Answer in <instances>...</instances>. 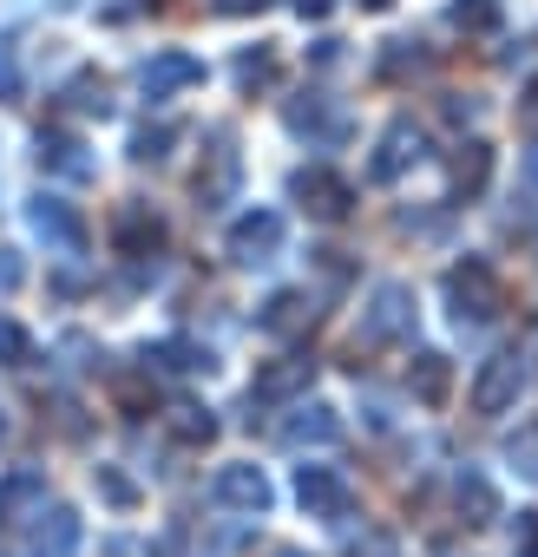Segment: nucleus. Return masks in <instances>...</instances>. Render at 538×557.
<instances>
[{"label":"nucleus","instance_id":"obj_9","mask_svg":"<svg viewBox=\"0 0 538 557\" xmlns=\"http://www.w3.org/2000/svg\"><path fill=\"white\" fill-rule=\"evenodd\" d=\"M309 374H316V361H303V355H290V361H277V368H262V374H256V387H249V400H290L296 387H309Z\"/></svg>","mask_w":538,"mask_h":557},{"label":"nucleus","instance_id":"obj_15","mask_svg":"<svg viewBox=\"0 0 538 557\" xmlns=\"http://www.w3.org/2000/svg\"><path fill=\"white\" fill-rule=\"evenodd\" d=\"M407 158H420V132H414V125H394L388 145H381V158H375V177H394Z\"/></svg>","mask_w":538,"mask_h":557},{"label":"nucleus","instance_id":"obj_1","mask_svg":"<svg viewBox=\"0 0 538 557\" xmlns=\"http://www.w3.org/2000/svg\"><path fill=\"white\" fill-rule=\"evenodd\" d=\"M447 296H453V315H460V322H492V315L505 309L499 275H492L479 256H466V262L447 269Z\"/></svg>","mask_w":538,"mask_h":557},{"label":"nucleus","instance_id":"obj_22","mask_svg":"<svg viewBox=\"0 0 538 557\" xmlns=\"http://www.w3.org/2000/svg\"><path fill=\"white\" fill-rule=\"evenodd\" d=\"M0 355H8V368H27L34 361V348H27V335L14 322H0Z\"/></svg>","mask_w":538,"mask_h":557},{"label":"nucleus","instance_id":"obj_23","mask_svg":"<svg viewBox=\"0 0 538 557\" xmlns=\"http://www.w3.org/2000/svg\"><path fill=\"white\" fill-rule=\"evenodd\" d=\"M486 184V145H466V158H460V190H479Z\"/></svg>","mask_w":538,"mask_h":557},{"label":"nucleus","instance_id":"obj_17","mask_svg":"<svg viewBox=\"0 0 538 557\" xmlns=\"http://www.w3.org/2000/svg\"><path fill=\"white\" fill-rule=\"evenodd\" d=\"M171 433H178L184 446H204V440L217 433V420H210L204 407H171Z\"/></svg>","mask_w":538,"mask_h":557},{"label":"nucleus","instance_id":"obj_4","mask_svg":"<svg viewBox=\"0 0 538 557\" xmlns=\"http://www.w3.org/2000/svg\"><path fill=\"white\" fill-rule=\"evenodd\" d=\"M27 550L34 557H80V518H73V505H40Z\"/></svg>","mask_w":538,"mask_h":557},{"label":"nucleus","instance_id":"obj_2","mask_svg":"<svg viewBox=\"0 0 538 557\" xmlns=\"http://www.w3.org/2000/svg\"><path fill=\"white\" fill-rule=\"evenodd\" d=\"M518 387H525V355H518V348L486 355L479 374H473V413H505V407L518 400Z\"/></svg>","mask_w":538,"mask_h":557},{"label":"nucleus","instance_id":"obj_5","mask_svg":"<svg viewBox=\"0 0 538 557\" xmlns=\"http://www.w3.org/2000/svg\"><path fill=\"white\" fill-rule=\"evenodd\" d=\"M210 498L230 511H269V479H262V466H223L210 479Z\"/></svg>","mask_w":538,"mask_h":557},{"label":"nucleus","instance_id":"obj_19","mask_svg":"<svg viewBox=\"0 0 538 557\" xmlns=\"http://www.w3.org/2000/svg\"><path fill=\"white\" fill-rule=\"evenodd\" d=\"M158 361H171V368H184V374L210 368V355H204V348H191V342H164V348H158Z\"/></svg>","mask_w":538,"mask_h":557},{"label":"nucleus","instance_id":"obj_25","mask_svg":"<svg viewBox=\"0 0 538 557\" xmlns=\"http://www.w3.org/2000/svg\"><path fill=\"white\" fill-rule=\"evenodd\" d=\"M99 485H106V492H112V498H119V505H132V485H125V479H119V472H99Z\"/></svg>","mask_w":538,"mask_h":557},{"label":"nucleus","instance_id":"obj_16","mask_svg":"<svg viewBox=\"0 0 538 557\" xmlns=\"http://www.w3.org/2000/svg\"><path fill=\"white\" fill-rule=\"evenodd\" d=\"M414 394H420L427 407L447 400V355H420V361H414Z\"/></svg>","mask_w":538,"mask_h":557},{"label":"nucleus","instance_id":"obj_14","mask_svg":"<svg viewBox=\"0 0 538 557\" xmlns=\"http://www.w3.org/2000/svg\"><path fill=\"white\" fill-rule=\"evenodd\" d=\"M316 322V309H309V296H277L262 309V329L269 335H296V329H309Z\"/></svg>","mask_w":538,"mask_h":557},{"label":"nucleus","instance_id":"obj_20","mask_svg":"<svg viewBox=\"0 0 538 557\" xmlns=\"http://www.w3.org/2000/svg\"><path fill=\"white\" fill-rule=\"evenodd\" d=\"M512 557H538V511L512 518Z\"/></svg>","mask_w":538,"mask_h":557},{"label":"nucleus","instance_id":"obj_8","mask_svg":"<svg viewBox=\"0 0 538 557\" xmlns=\"http://www.w3.org/2000/svg\"><path fill=\"white\" fill-rule=\"evenodd\" d=\"M453 505H460V518H466V524H492V518H499V492H492V479H486V472H473V466L453 479Z\"/></svg>","mask_w":538,"mask_h":557},{"label":"nucleus","instance_id":"obj_6","mask_svg":"<svg viewBox=\"0 0 538 557\" xmlns=\"http://www.w3.org/2000/svg\"><path fill=\"white\" fill-rule=\"evenodd\" d=\"M414 329V296L401 289V283H388L381 296H375V315L362 322V342L375 348V342H394V335H407Z\"/></svg>","mask_w":538,"mask_h":557},{"label":"nucleus","instance_id":"obj_26","mask_svg":"<svg viewBox=\"0 0 538 557\" xmlns=\"http://www.w3.org/2000/svg\"><path fill=\"white\" fill-rule=\"evenodd\" d=\"M277 557H303V550H277Z\"/></svg>","mask_w":538,"mask_h":557},{"label":"nucleus","instance_id":"obj_21","mask_svg":"<svg viewBox=\"0 0 538 557\" xmlns=\"http://www.w3.org/2000/svg\"><path fill=\"white\" fill-rule=\"evenodd\" d=\"M342 557H401V544H394L388 531H362V537H355Z\"/></svg>","mask_w":538,"mask_h":557},{"label":"nucleus","instance_id":"obj_24","mask_svg":"<svg viewBox=\"0 0 538 557\" xmlns=\"http://www.w3.org/2000/svg\"><path fill=\"white\" fill-rule=\"evenodd\" d=\"M119 407H132V413H145V407H151V387L125 374V381H119Z\"/></svg>","mask_w":538,"mask_h":557},{"label":"nucleus","instance_id":"obj_11","mask_svg":"<svg viewBox=\"0 0 538 557\" xmlns=\"http://www.w3.org/2000/svg\"><path fill=\"white\" fill-rule=\"evenodd\" d=\"M283 440H290V446H335V440H342V420H335L329 407H303V413L283 426Z\"/></svg>","mask_w":538,"mask_h":557},{"label":"nucleus","instance_id":"obj_7","mask_svg":"<svg viewBox=\"0 0 538 557\" xmlns=\"http://www.w3.org/2000/svg\"><path fill=\"white\" fill-rule=\"evenodd\" d=\"M277 243H283V216H269V210H256V216H243V223L230 230V256H236V262H262Z\"/></svg>","mask_w":538,"mask_h":557},{"label":"nucleus","instance_id":"obj_18","mask_svg":"<svg viewBox=\"0 0 538 557\" xmlns=\"http://www.w3.org/2000/svg\"><path fill=\"white\" fill-rule=\"evenodd\" d=\"M505 459H512V466L538 485V420H531V426H518V433L505 440Z\"/></svg>","mask_w":538,"mask_h":557},{"label":"nucleus","instance_id":"obj_3","mask_svg":"<svg viewBox=\"0 0 538 557\" xmlns=\"http://www.w3.org/2000/svg\"><path fill=\"white\" fill-rule=\"evenodd\" d=\"M296 498L309 518H329V524H342L355 511V485L335 466H296Z\"/></svg>","mask_w":538,"mask_h":557},{"label":"nucleus","instance_id":"obj_13","mask_svg":"<svg viewBox=\"0 0 538 557\" xmlns=\"http://www.w3.org/2000/svg\"><path fill=\"white\" fill-rule=\"evenodd\" d=\"M158 243H164V223L158 216H145V210H125L119 216V249L125 256H151Z\"/></svg>","mask_w":538,"mask_h":557},{"label":"nucleus","instance_id":"obj_27","mask_svg":"<svg viewBox=\"0 0 538 557\" xmlns=\"http://www.w3.org/2000/svg\"><path fill=\"white\" fill-rule=\"evenodd\" d=\"M0 433H8V426H0Z\"/></svg>","mask_w":538,"mask_h":557},{"label":"nucleus","instance_id":"obj_12","mask_svg":"<svg viewBox=\"0 0 538 557\" xmlns=\"http://www.w3.org/2000/svg\"><path fill=\"white\" fill-rule=\"evenodd\" d=\"M47 498V479L27 466V472H14V479H0V524H14L27 505H40Z\"/></svg>","mask_w":538,"mask_h":557},{"label":"nucleus","instance_id":"obj_10","mask_svg":"<svg viewBox=\"0 0 538 557\" xmlns=\"http://www.w3.org/2000/svg\"><path fill=\"white\" fill-rule=\"evenodd\" d=\"M296 190H303V203H309L316 216H342V210H349V184H342L335 171H303Z\"/></svg>","mask_w":538,"mask_h":557}]
</instances>
